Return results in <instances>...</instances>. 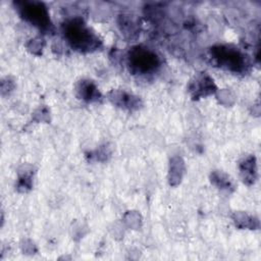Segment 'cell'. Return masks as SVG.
I'll return each mask as SVG.
<instances>
[{
    "mask_svg": "<svg viewBox=\"0 0 261 261\" xmlns=\"http://www.w3.org/2000/svg\"><path fill=\"white\" fill-rule=\"evenodd\" d=\"M127 61L130 70L140 74L151 73L157 69L160 59L157 54L145 46H135L127 54Z\"/></svg>",
    "mask_w": 261,
    "mask_h": 261,
    "instance_id": "obj_4",
    "label": "cell"
},
{
    "mask_svg": "<svg viewBox=\"0 0 261 261\" xmlns=\"http://www.w3.org/2000/svg\"><path fill=\"white\" fill-rule=\"evenodd\" d=\"M241 170H242L244 180H246V181L250 180V182H253L255 179V173H256L254 157L247 158L244 161V163H242Z\"/></svg>",
    "mask_w": 261,
    "mask_h": 261,
    "instance_id": "obj_8",
    "label": "cell"
},
{
    "mask_svg": "<svg viewBox=\"0 0 261 261\" xmlns=\"http://www.w3.org/2000/svg\"><path fill=\"white\" fill-rule=\"evenodd\" d=\"M62 32L67 43L75 50L90 52L100 47L98 36L81 18H72L62 24Z\"/></svg>",
    "mask_w": 261,
    "mask_h": 261,
    "instance_id": "obj_1",
    "label": "cell"
},
{
    "mask_svg": "<svg viewBox=\"0 0 261 261\" xmlns=\"http://www.w3.org/2000/svg\"><path fill=\"white\" fill-rule=\"evenodd\" d=\"M113 96H111V100L113 103L125 107V108H137L139 106V99L137 97H134L129 94H126L124 92H113Z\"/></svg>",
    "mask_w": 261,
    "mask_h": 261,
    "instance_id": "obj_7",
    "label": "cell"
},
{
    "mask_svg": "<svg viewBox=\"0 0 261 261\" xmlns=\"http://www.w3.org/2000/svg\"><path fill=\"white\" fill-rule=\"evenodd\" d=\"M79 95L86 101H97L100 99V93L96 86L91 81H83L77 87Z\"/></svg>",
    "mask_w": 261,
    "mask_h": 261,
    "instance_id": "obj_6",
    "label": "cell"
},
{
    "mask_svg": "<svg viewBox=\"0 0 261 261\" xmlns=\"http://www.w3.org/2000/svg\"><path fill=\"white\" fill-rule=\"evenodd\" d=\"M210 53L212 59L219 67L233 72H243L249 65L246 55L240 49L232 46L218 45L211 48Z\"/></svg>",
    "mask_w": 261,
    "mask_h": 261,
    "instance_id": "obj_2",
    "label": "cell"
},
{
    "mask_svg": "<svg viewBox=\"0 0 261 261\" xmlns=\"http://www.w3.org/2000/svg\"><path fill=\"white\" fill-rule=\"evenodd\" d=\"M213 81H211L207 76H201L199 79H196V82H194L191 86V91L193 92L194 97H200L205 96L207 94H210L213 92Z\"/></svg>",
    "mask_w": 261,
    "mask_h": 261,
    "instance_id": "obj_5",
    "label": "cell"
},
{
    "mask_svg": "<svg viewBox=\"0 0 261 261\" xmlns=\"http://www.w3.org/2000/svg\"><path fill=\"white\" fill-rule=\"evenodd\" d=\"M15 9L18 14L31 24L37 27L44 32H50L52 23L49 17L47 7L38 1H16L14 2Z\"/></svg>",
    "mask_w": 261,
    "mask_h": 261,
    "instance_id": "obj_3",
    "label": "cell"
}]
</instances>
